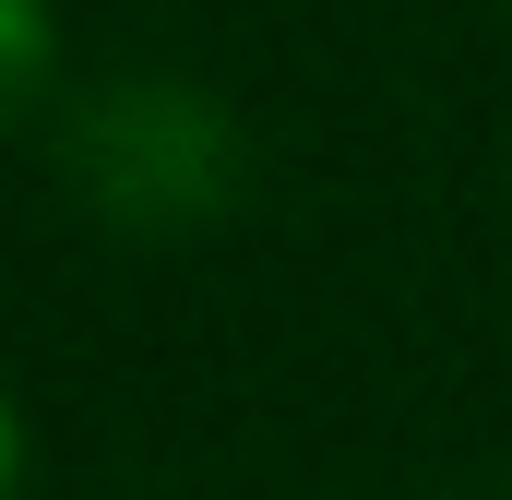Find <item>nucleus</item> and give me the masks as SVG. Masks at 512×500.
Returning <instances> with one entry per match:
<instances>
[{
  "label": "nucleus",
  "instance_id": "obj_1",
  "mask_svg": "<svg viewBox=\"0 0 512 500\" xmlns=\"http://www.w3.org/2000/svg\"><path fill=\"white\" fill-rule=\"evenodd\" d=\"M239 167V131L203 84L179 72H108L84 108H72V179L131 215V227H167V215H203Z\"/></svg>",
  "mask_w": 512,
  "mask_h": 500
},
{
  "label": "nucleus",
  "instance_id": "obj_2",
  "mask_svg": "<svg viewBox=\"0 0 512 500\" xmlns=\"http://www.w3.org/2000/svg\"><path fill=\"white\" fill-rule=\"evenodd\" d=\"M36 48H48V0H0V96L36 72Z\"/></svg>",
  "mask_w": 512,
  "mask_h": 500
},
{
  "label": "nucleus",
  "instance_id": "obj_3",
  "mask_svg": "<svg viewBox=\"0 0 512 500\" xmlns=\"http://www.w3.org/2000/svg\"><path fill=\"white\" fill-rule=\"evenodd\" d=\"M12 453H24V441H12V405H0V500H12Z\"/></svg>",
  "mask_w": 512,
  "mask_h": 500
},
{
  "label": "nucleus",
  "instance_id": "obj_4",
  "mask_svg": "<svg viewBox=\"0 0 512 500\" xmlns=\"http://www.w3.org/2000/svg\"><path fill=\"white\" fill-rule=\"evenodd\" d=\"M501 500H512V489H501Z\"/></svg>",
  "mask_w": 512,
  "mask_h": 500
}]
</instances>
